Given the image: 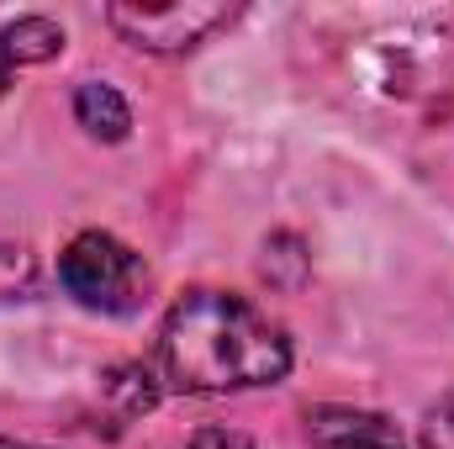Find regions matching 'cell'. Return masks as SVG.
<instances>
[{
	"label": "cell",
	"mask_w": 454,
	"mask_h": 449,
	"mask_svg": "<svg viewBox=\"0 0 454 449\" xmlns=\"http://www.w3.org/2000/svg\"><path fill=\"white\" fill-rule=\"evenodd\" d=\"M286 370V328L232 291H185L159 328V381L191 397L275 386Z\"/></svg>",
	"instance_id": "cell-1"
},
{
	"label": "cell",
	"mask_w": 454,
	"mask_h": 449,
	"mask_svg": "<svg viewBox=\"0 0 454 449\" xmlns=\"http://www.w3.org/2000/svg\"><path fill=\"white\" fill-rule=\"evenodd\" d=\"M64 291L90 312H132L148 296V264L137 248H127L112 232H80L59 254Z\"/></svg>",
	"instance_id": "cell-2"
},
{
	"label": "cell",
	"mask_w": 454,
	"mask_h": 449,
	"mask_svg": "<svg viewBox=\"0 0 454 449\" xmlns=\"http://www.w3.org/2000/svg\"><path fill=\"white\" fill-rule=\"evenodd\" d=\"M238 11L232 5H201V0H175V5H112L106 21L143 48V53H191L207 32L227 27Z\"/></svg>",
	"instance_id": "cell-3"
},
{
	"label": "cell",
	"mask_w": 454,
	"mask_h": 449,
	"mask_svg": "<svg viewBox=\"0 0 454 449\" xmlns=\"http://www.w3.org/2000/svg\"><path fill=\"white\" fill-rule=\"evenodd\" d=\"M307 439L317 449H407L396 423L364 407H317L307 413Z\"/></svg>",
	"instance_id": "cell-4"
},
{
	"label": "cell",
	"mask_w": 454,
	"mask_h": 449,
	"mask_svg": "<svg viewBox=\"0 0 454 449\" xmlns=\"http://www.w3.org/2000/svg\"><path fill=\"white\" fill-rule=\"evenodd\" d=\"M74 116H80V127H85L90 138H101V143H121V138L132 132V112H127L121 91L106 85V80H85V85L74 91Z\"/></svg>",
	"instance_id": "cell-5"
},
{
	"label": "cell",
	"mask_w": 454,
	"mask_h": 449,
	"mask_svg": "<svg viewBox=\"0 0 454 449\" xmlns=\"http://www.w3.org/2000/svg\"><path fill=\"white\" fill-rule=\"evenodd\" d=\"M64 53V27L48 21V16H16L5 32H0V59L16 69V64H48Z\"/></svg>",
	"instance_id": "cell-6"
},
{
	"label": "cell",
	"mask_w": 454,
	"mask_h": 449,
	"mask_svg": "<svg viewBox=\"0 0 454 449\" xmlns=\"http://www.w3.org/2000/svg\"><path fill=\"white\" fill-rule=\"evenodd\" d=\"M32 286H37L32 254L21 243H5L0 238V302H21V296H32Z\"/></svg>",
	"instance_id": "cell-7"
},
{
	"label": "cell",
	"mask_w": 454,
	"mask_h": 449,
	"mask_svg": "<svg viewBox=\"0 0 454 449\" xmlns=\"http://www.w3.org/2000/svg\"><path fill=\"white\" fill-rule=\"evenodd\" d=\"M418 449H454V391L439 407H428L423 434H418Z\"/></svg>",
	"instance_id": "cell-8"
},
{
	"label": "cell",
	"mask_w": 454,
	"mask_h": 449,
	"mask_svg": "<svg viewBox=\"0 0 454 449\" xmlns=\"http://www.w3.org/2000/svg\"><path fill=\"white\" fill-rule=\"evenodd\" d=\"M191 449H254L238 429H201L196 439H191Z\"/></svg>",
	"instance_id": "cell-9"
},
{
	"label": "cell",
	"mask_w": 454,
	"mask_h": 449,
	"mask_svg": "<svg viewBox=\"0 0 454 449\" xmlns=\"http://www.w3.org/2000/svg\"><path fill=\"white\" fill-rule=\"evenodd\" d=\"M5 85H11V64L0 59V96H5Z\"/></svg>",
	"instance_id": "cell-10"
},
{
	"label": "cell",
	"mask_w": 454,
	"mask_h": 449,
	"mask_svg": "<svg viewBox=\"0 0 454 449\" xmlns=\"http://www.w3.org/2000/svg\"><path fill=\"white\" fill-rule=\"evenodd\" d=\"M0 449H37V445H16V439H0Z\"/></svg>",
	"instance_id": "cell-11"
}]
</instances>
